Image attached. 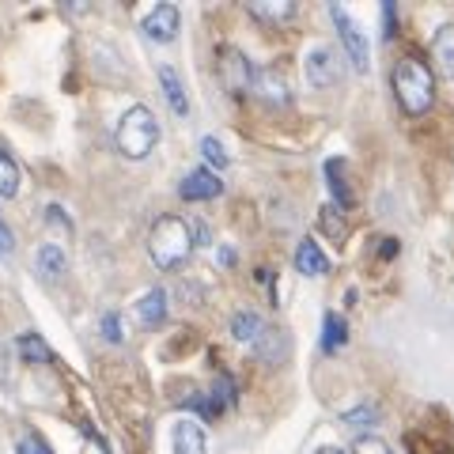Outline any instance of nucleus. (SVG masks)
I'll return each instance as SVG.
<instances>
[{"label":"nucleus","instance_id":"f257e3e1","mask_svg":"<svg viewBox=\"0 0 454 454\" xmlns=\"http://www.w3.org/2000/svg\"><path fill=\"white\" fill-rule=\"evenodd\" d=\"M390 83H394V95H397V103H402V110L413 114V118L435 103V76L417 57H402V61L394 65Z\"/></svg>","mask_w":454,"mask_h":454},{"label":"nucleus","instance_id":"f03ea898","mask_svg":"<svg viewBox=\"0 0 454 454\" xmlns=\"http://www.w3.org/2000/svg\"><path fill=\"white\" fill-rule=\"evenodd\" d=\"M148 254L160 269H178L193 254V231L182 216H160L152 223Z\"/></svg>","mask_w":454,"mask_h":454},{"label":"nucleus","instance_id":"7ed1b4c3","mask_svg":"<svg viewBox=\"0 0 454 454\" xmlns=\"http://www.w3.org/2000/svg\"><path fill=\"white\" fill-rule=\"evenodd\" d=\"M155 140H160V121H155V114L148 106H129L121 114L118 129H114V145L125 160H145L152 155Z\"/></svg>","mask_w":454,"mask_h":454},{"label":"nucleus","instance_id":"20e7f679","mask_svg":"<svg viewBox=\"0 0 454 454\" xmlns=\"http://www.w3.org/2000/svg\"><path fill=\"white\" fill-rule=\"evenodd\" d=\"M330 20L337 23L340 46H345L352 68H356V73H367V68H372V50H367V38H364V31H360V23L352 20L340 4H330Z\"/></svg>","mask_w":454,"mask_h":454},{"label":"nucleus","instance_id":"39448f33","mask_svg":"<svg viewBox=\"0 0 454 454\" xmlns=\"http://www.w3.org/2000/svg\"><path fill=\"white\" fill-rule=\"evenodd\" d=\"M254 68L247 61V53L243 50H235V46H227L220 53V80H223V88L231 91V95H243V91H254Z\"/></svg>","mask_w":454,"mask_h":454},{"label":"nucleus","instance_id":"423d86ee","mask_svg":"<svg viewBox=\"0 0 454 454\" xmlns=\"http://www.w3.org/2000/svg\"><path fill=\"white\" fill-rule=\"evenodd\" d=\"M307 83L310 88H333V83L340 80V68H337V53L330 46H315L307 53Z\"/></svg>","mask_w":454,"mask_h":454},{"label":"nucleus","instance_id":"0eeeda50","mask_svg":"<svg viewBox=\"0 0 454 454\" xmlns=\"http://www.w3.org/2000/svg\"><path fill=\"white\" fill-rule=\"evenodd\" d=\"M178 23H182V16H178L175 4H155L140 27H145V35H148L152 42H175Z\"/></svg>","mask_w":454,"mask_h":454},{"label":"nucleus","instance_id":"6e6552de","mask_svg":"<svg viewBox=\"0 0 454 454\" xmlns=\"http://www.w3.org/2000/svg\"><path fill=\"white\" fill-rule=\"evenodd\" d=\"M254 95L269 106H288L292 103V91H288V83H284V76L277 73V68H258V73H254Z\"/></svg>","mask_w":454,"mask_h":454},{"label":"nucleus","instance_id":"1a4fd4ad","mask_svg":"<svg viewBox=\"0 0 454 454\" xmlns=\"http://www.w3.org/2000/svg\"><path fill=\"white\" fill-rule=\"evenodd\" d=\"M220 193H223V182L205 167H197L182 178V197H186V201H212V197H220Z\"/></svg>","mask_w":454,"mask_h":454},{"label":"nucleus","instance_id":"9d476101","mask_svg":"<svg viewBox=\"0 0 454 454\" xmlns=\"http://www.w3.org/2000/svg\"><path fill=\"white\" fill-rule=\"evenodd\" d=\"M175 454H208V439L205 428L197 420H178L175 424Z\"/></svg>","mask_w":454,"mask_h":454},{"label":"nucleus","instance_id":"9b49d317","mask_svg":"<svg viewBox=\"0 0 454 454\" xmlns=\"http://www.w3.org/2000/svg\"><path fill=\"white\" fill-rule=\"evenodd\" d=\"M295 269H300L303 277H325L330 273V258L318 250L315 239H303V243L295 247Z\"/></svg>","mask_w":454,"mask_h":454},{"label":"nucleus","instance_id":"f8f14e48","mask_svg":"<svg viewBox=\"0 0 454 454\" xmlns=\"http://www.w3.org/2000/svg\"><path fill=\"white\" fill-rule=\"evenodd\" d=\"M432 57H435V65H439V76L454 80V23H447V27H439V31H435Z\"/></svg>","mask_w":454,"mask_h":454},{"label":"nucleus","instance_id":"ddd939ff","mask_svg":"<svg viewBox=\"0 0 454 454\" xmlns=\"http://www.w3.org/2000/svg\"><path fill=\"white\" fill-rule=\"evenodd\" d=\"M160 83H163V95H167L170 110H175L178 118H186V114H190V98H186V88H182V80H178V73L170 65H160Z\"/></svg>","mask_w":454,"mask_h":454},{"label":"nucleus","instance_id":"4468645a","mask_svg":"<svg viewBox=\"0 0 454 454\" xmlns=\"http://www.w3.org/2000/svg\"><path fill=\"white\" fill-rule=\"evenodd\" d=\"M137 318H140V325H148V330H152V325H160L167 318V292L163 288H152V292L140 295Z\"/></svg>","mask_w":454,"mask_h":454},{"label":"nucleus","instance_id":"2eb2a0df","mask_svg":"<svg viewBox=\"0 0 454 454\" xmlns=\"http://www.w3.org/2000/svg\"><path fill=\"white\" fill-rule=\"evenodd\" d=\"M247 8H250V16L262 23H288L295 16V0H254Z\"/></svg>","mask_w":454,"mask_h":454},{"label":"nucleus","instance_id":"dca6fc26","mask_svg":"<svg viewBox=\"0 0 454 454\" xmlns=\"http://www.w3.org/2000/svg\"><path fill=\"white\" fill-rule=\"evenodd\" d=\"M345 170H348L345 160H330V163H325V182H330V190H333L337 208H352V201H356V197H352V190H348Z\"/></svg>","mask_w":454,"mask_h":454},{"label":"nucleus","instance_id":"f3484780","mask_svg":"<svg viewBox=\"0 0 454 454\" xmlns=\"http://www.w3.org/2000/svg\"><path fill=\"white\" fill-rule=\"evenodd\" d=\"M265 333V322L254 315V310H239V315L231 318V337L235 340H250V345H258Z\"/></svg>","mask_w":454,"mask_h":454},{"label":"nucleus","instance_id":"a211bd4d","mask_svg":"<svg viewBox=\"0 0 454 454\" xmlns=\"http://www.w3.org/2000/svg\"><path fill=\"white\" fill-rule=\"evenodd\" d=\"M65 269H68V262H65V250L61 247H53V243L38 247V273L42 277L57 280V277H65Z\"/></svg>","mask_w":454,"mask_h":454},{"label":"nucleus","instance_id":"6ab92c4d","mask_svg":"<svg viewBox=\"0 0 454 454\" xmlns=\"http://www.w3.org/2000/svg\"><path fill=\"white\" fill-rule=\"evenodd\" d=\"M345 340H348V325H345V318L330 310V315H325V322H322V348H325V352H337L340 345H345Z\"/></svg>","mask_w":454,"mask_h":454},{"label":"nucleus","instance_id":"aec40b11","mask_svg":"<svg viewBox=\"0 0 454 454\" xmlns=\"http://www.w3.org/2000/svg\"><path fill=\"white\" fill-rule=\"evenodd\" d=\"M16 193H20V167L0 148V197H16Z\"/></svg>","mask_w":454,"mask_h":454},{"label":"nucleus","instance_id":"412c9836","mask_svg":"<svg viewBox=\"0 0 454 454\" xmlns=\"http://www.w3.org/2000/svg\"><path fill=\"white\" fill-rule=\"evenodd\" d=\"M20 352H23V360H38V364H53V348L42 340L38 333H23L20 337Z\"/></svg>","mask_w":454,"mask_h":454},{"label":"nucleus","instance_id":"4be33fe9","mask_svg":"<svg viewBox=\"0 0 454 454\" xmlns=\"http://www.w3.org/2000/svg\"><path fill=\"white\" fill-rule=\"evenodd\" d=\"M375 420H379V405L375 402H364V405H356V409H348V413H345L348 428H372Z\"/></svg>","mask_w":454,"mask_h":454},{"label":"nucleus","instance_id":"5701e85b","mask_svg":"<svg viewBox=\"0 0 454 454\" xmlns=\"http://www.w3.org/2000/svg\"><path fill=\"white\" fill-rule=\"evenodd\" d=\"M235 382L231 379H227V375H216V387H212V405H216V413H220V409L223 405H235Z\"/></svg>","mask_w":454,"mask_h":454},{"label":"nucleus","instance_id":"b1692460","mask_svg":"<svg viewBox=\"0 0 454 454\" xmlns=\"http://www.w3.org/2000/svg\"><path fill=\"white\" fill-rule=\"evenodd\" d=\"M258 352L265 360H277L280 352H284V333H277V330H265L262 333V340H258Z\"/></svg>","mask_w":454,"mask_h":454},{"label":"nucleus","instance_id":"393cba45","mask_svg":"<svg viewBox=\"0 0 454 454\" xmlns=\"http://www.w3.org/2000/svg\"><path fill=\"white\" fill-rule=\"evenodd\" d=\"M201 155H205V163H212V167H227V152H223V145H220V140L216 137H205L201 140Z\"/></svg>","mask_w":454,"mask_h":454},{"label":"nucleus","instance_id":"a878e982","mask_svg":"<svg viewBox=\"0 0 454 454\" xmlns=\"http://www.w3.org/2000/svg\"><path fill=\"white\" fill-rule=\"evenodd\" d=\"M352 454H394L387 439H379V435H360L356 439V447H352Z\"/></svg>","mask_w":454,"mask_h":454},{"label":"nucleus","instance_id":"bb28decb","mask_svg":"<svg viewBox=\"0 0 454 454\" xmlns=\"http://www.w3.org/2000/svg\"><path fill=\"white\" fill-rule=\"evenodd\" d=\"M318 223H322V231H330L333 239L345 235V223H340V212H337L333 205H330V208H322V220H318Z\"/></svg>","mask_w":454,"mask_h":454},{"label":"nucleus","instance_id":"cd10ccee","mask_svg":"<svg viewBox=\"0 0 454 454\" xmlns=\"http://www.w3.org/2000/svg\"><path fill=\"white\" fill-rule=\"evenodd\" d=\"M382 31H387V38H394L397 35V4H382Z\"/></svg>","mask_w":454,"mask_h":454},{"label":"nucleus","instance_id":"c85d7f7f","mask_svg":"<svg viewBox=\"0 0 454 454\" xmlns=\"http://www.w3.org/2000/svg\"><path fill=\"white\" fill-rule=\"evenodd\" d=\"M20 454H50V447L42 443L38 435H23L20 439Z\"/></svg>","mask_w":454,"mask_h":454},{"label":"nucleus","instance_id":"c756f323","mask_svg":"<svg viewBox=\"0 0 454 454\" xmlns=\"http://www.w3.org/2000/svg\"><path fill=\"white\" fill-rule=\"evenodd\" d=\"M103 333H106V340H114V345H118V340H121L118 315H103Z\"/></svg>","mask_w":454,"mask_h":454},{"label":"nucleus","instance_id":"7c9ffc66","mask_svg":"<svg viewBox=\"0 0 454 454\" xmlns=\"http://www.w3.org/2000/svg\"><path fill=\"white\" fill-rule=\"evenodd\" d=\"M46 216H50L53 227H65V231H73V223H68V216H65V208H61V205H50V208H46Z\"/></svg>","mask_w":454,"mask_h":454},{"label":"nucleus","instance_id":"2f4dec72","mask_svg":"<svg viewBox=\"0 0 454 454\" xmlns=\"http://www.w3.org/2000/svg\"><path fill=\"white\" fill-rule=\"evenodd\" d=\"M4 250H12V231L4 227V220H0V254H4Z\"/></svg>","mask_w":454,"mask_h":454},{"label":"nucleus","instance_id":"473e14b6","mask_svg":"<svg viewBox=\"0 0 454 454\" xmlns=\"http://www.w3.org/2000/svg\"><path fill=\"white\" fill-rule=\"evenodd\" d=\"M394 254H397V243H394V239H387V243H382V258H394Z\"/></svg>","mask_w":454,"mask_h":454},{"label":"nucleus","instance_id":"72a5a7b5","mask_svg":"<svg viewBox=\"0 0 454 454\" xmlns=\"http://www.w3.org/2000/svg\"><path fill=\"white\" fill-rule=\"evenodd\" d=\"M193 235H197V243H208V227H205V223H197Z\"/></svg>","mask_w":454,"mask_h":454},{"label":"nucleus","instance_id":"f704fd0d","mask_svg":"<svg viewBox=\"0 0 454 454\" xmlns=\"http://www.w3.org/2000/svg\"><path fill=\"white\" fill-rule=\"evenodd\" d=\"M220 262H223V265H231V262H235V250H231V247H223V250H220Z\"/></svg>","mask_w":454,"mask_h":454},{"label":"nucleus","instance_id":"c9c22d12","mask_svg":"<svg viewBox=\"0 0 454 454\" xmlns=\"http://www.w3.org/2000/svg\"><path fill=\"white\" fill-rule=\"evenodd\" d=\"M318 454H345V450H340V447H325V450H318Z\"/></svg>","mask_w":454,"mask_h":454}]
</instances>
